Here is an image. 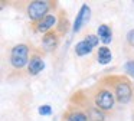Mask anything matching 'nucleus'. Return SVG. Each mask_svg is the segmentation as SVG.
Returning <instances> with one entry per match:
<instances>
[{
    "label": "nucleus",
    "instance_id": "obj_17",
    "mask_svg": "<svg viewBox=\"0 0 134 121\" xmlns=\"http://www.w3.org/2000/svg\"><path fill=\"white\" fill-rule=\"evenodd\" d=\"M127 42L134 48V29H131V30L127 33Z\"/></svg>",
    "mask_w": 134,
    "mask_h": 121
},
{
    "label": "nucleus",
    "instance_id": "obj_9",
    "mask_svg": "<svg viewBox=\"0 0 134 121\" xmlns=\"http://www.w3.org/2000/svg\"><path fill=\"white\" fill-rule=\"evenodd\" d=\"M97 36L99 37V40H101L104 45L111 43V40H113V32H111V28L108 25H101L98 28V35H97Z\"/></svg>",
    "mask_w": 134,
    "mask_h": 121
},
{
    "label": "nucleus",
    "instance_id": "obj_13",
    "mask_svg": "<svg viewBox=\"0 0 134 121\" xmlns=\"http://www.w3.org/2000/svg\"><path fill=\"white\" fill-rule=\"evenodd\" d=\"M66 120L68 121H88V117L87 114L81 111H72L66 115Z\"/></svg>",
    "mask_w": 134,
    "mask_h": 121
},
{
    "label": "nucleus",
    "instance_id": "obj_8",
    "mask_svg": "<svg viewBox=\"0 0 134 121\" xmlns=\"http://www.w3.org/2000/svg\"><path fill=\"white\" fill-rule=\"evenodd\" d=\"M43 68H45V63L38 55H35V56L30 58L29 63H27V72H29L30 75H38Z\"/></svg>",
    "mask_w": 134,
    "mask_h": 121
},
{
    "label": "nucleus",
    "instance_id": "obj_7",
    "mask_svg": "<svg viewBox=\"0 0 134 121\" xmlns=\"http://www.w3.org/2000/svg\"><path fill=\"white\" fill-rule=\"evenodd\" d=\"M42 46H43V49L48 52L55 51L56 46H58V35H56L55 32H48L43 36V39H42Z\"/></svg>",
    "mask_w": 134,
    "mask_h": 121
},
{
    "label": "nucleus",
    "instance_id": "obj_2",
    "mask_svg": "<svg viewBox=\"0 0 134 121\" xmlns=\"http://www.w3.org/2000/svg\"><path fill=\"white\" fill-rule=\"evenodd\" d=\"M27 58H29V48L23 43L16 45L10 52V63L13 68L16 69H22L27 65Z\"/></svg>",
    "mask_w": 134,
    "mask_h": 121
},
{
    "label": "nucleus",
    "instance_id": "obj_11",
    "mask_svg": "<svg viewBox=\"0 0 134 121\" xmlns=\"http://www.w3.org/2000/svg\"><path fill=\"white\" fill-rule=\"evenodd\" d=\"M91 51H92V46L87 42V40H79L75 46V53L78 56H85V55H90Z\"/></svg>",
    "mask_w": 134,
    "mask_h": 121
},
{
    "label": "nucleus",
    "instance_id": "obj_6",
    "mask_svg": "<svg viewBox=\"0 0 134 121\" xmlns=\"http://www.w3.org/2000/svg\"><path fill=\"white\" fill-rule=\"evenodd\" d=\"M55 23H56V16L55 14H48V16H45L41 22L36 23L35 28H36V30L41 32V33H48V30H49Z\"/></svg>",
    "mask_w": 134,
    "mask_h": 121
},
{
    "label": "nucleus",
    "instance_id": "obj_4",
    "mask_svg": "<svg viewBox=\"0 0 134 121\" xmlns=\"http://www.w3.org/2000/svg\"><path fill=\"white\" fill-rule=\"evenodd\" d=\"M115 98L120 104H128L133 97V89L127 81H120L115 84Z\"/></svg>",
    "mask_w": 134,
    "mask_h": 121
},
{
    "label": "nucleus",
    "instance_id": "obj_5",
    "mask_svg": "<svg viewBox=\"0 0 134 121\" xmlns=\"http://www.w3.org/2000/svg\"><path fill=\"white\" fill-rule=\"evenodd\" d=\"M90 16H91V9L88 4H82L81 6V10H79V13L76 14V19L75 22H74V32H79L81 30V28L85 25V23L90 20Z\"/></svg>",
    "mask_w": 134,
    "mask_h": 121
},
{
    "label": "nucleus",
    "instance_id": "obj_10",
    "mask_svg": "<svg viewBox=\"0 0 134 121\" xmlns=\"http://www.w3.org/2000/svg\"><path fill=\"white\" fill-rule=\"evenodd\" d=\"M111 59H113L111 51L107 46H101V48L98 49V62L101 63V65H107V63L111 62Z\"/></svg>",
    "mask_w": 134,
    "mask_h": 121
},
{
    "label": "nucleus",
    "instance_id": "obj_15",
    "mask_svg": "<svg viewBox=\"0 0 134 121\" xmlns=\"http://www.w3.org/2000/svg\"><path fill=\"white\" fill-rule=\"evenodd\" d=\"M124 69L130 76L134 78V60H128V62L124 65Z\"/></svg>",
    "mask_w": 134,
    "mask_h": 121
},
{
    "label": "nucleus",
    "instance_id": "obj_1",
    "mask_svg": "<svg viewBox=\"0 0 134 121\" xmlns=\"http://www.w3.org/2000/svg\"><path fill=\"white\" fill-rule=\"evenodd\" d=\"M52 3L51 2H41V0H36V2H30L27 4V16H29L30 22L38 23L43 19L45 16H48V12H49Z\"/></svg>",
    "mask_w": 134,
    "mask_h": 121
},
{
    "label": "nucleus",
    "instance_id": "obj_3",
    "mask_svg": "<svg viewBox=\"0 0 134 121\" xmlns=\"http://www.w3.org/2000/svg\"><path fill=\"white\" fill-rule=\"evenodd\" d=\"M94 101H95V105L97 108L102 109V111H108L114 107V95L111 91L108 89H99L98 92L95 94L94 97Z\"/></svg>",
    "mask_w": 134,
    "mask_h": 121
},
{
    "label": "nucleus",
    "instance_id": "obj_16",
    "mask_svg": "<svg viewBox=\"0 0 134 121\" xmlns=\"http://www.w3.org/2000/svg\"><path fill=\"white\" fill-rule=\"evenodd\" d=\"M51 111H52L51 105H42V107H39V114H41V115H49Z\"/></svg>",
    "mask_w": 134,
    "mask_h": 121
},
{
    "label": "nucleus",
    "instance_id": "obj_12",
    "mask_svg": "<svg viewBox=\"0 0 134 121\" xmlns=\"http://www.w3.org/2000/svg\"><path fill=\"white\" fill-rule=\"evenodd\" d=\"M87 117H88V121H104L105 120L104 112L99 111V108H88Z\"/></svg>",
    "mask_w": 134,
    "mask_h": 121
},
{
    "label": "nucleus",
    "instance_id": "obj_14",
    "mask_svg": "<svg viewBox=\"0 0 134 121\" xmlns=\"http://www.w3.org/2000/svg\"><path fill=\"white\" fill-rule=\"evenodd\" d=\"M85 40H87V42L92 46V48H95V46L98 45V42H99V39H98V36H97V35H88V36L85 37Z\"/></svg>",
    "mask_w": 134,
    "mask_h": 121
}]
</instances>
